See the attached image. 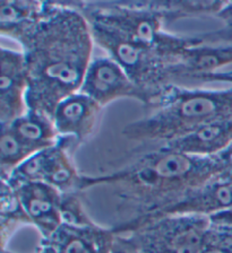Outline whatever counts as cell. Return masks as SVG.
I'll return each mask as SVG.
<instances>
[{
	"mask_svg": "<svg viewBox=\"0 0 232 253\" xmlns=\"http://www.w3.org/2000/svg\"><path fill=\"white\" fill-rule=\"evenodd\" d=\"M230 166L232 146L210 157L154 148L117 172L83 175L80 193L91 188H109L117 201L118 213L124 217L111 227L115 234H119L179 204Z\"/></svg>",
	"mask_w": 232,
	"mask_h": 253,
	"instance_id": "obj_1",
	"label": "cell"
},
{
	"mask_svg": "<svg viewBox=\"0 0 232 253\" xmlns=\"http://www.w3.org/2000/svg\"><path fill=\"white\" fill-rule=\"evenodd\" d=\"M94 45L83 14L70 1H54L48 16L21 44L29 74V111L51 118L64 98L80 92Z\"/></svg>",
	"mask_w": 232,
	"mask_h": 253,
	"instance_id": "obj_2",
	"label": "cell"
},
{
	"mask_svg": "<svg viewBox=\"0 0 232 253\" xmlns=\"http://www.w3.org/2000/svg\"><path fill=\"white\" fill-rule=\"evenodd\" d=\"M152 108L154 111L147 117L124 126L121 133L126 139L164 145L229 116L232 114V87L205 89L171 85Z\"/></svg>",
	"mask_w": 232,
	"mask_h": 253,
	"instance_id": "obj_3",
	"label": "cell"
},
{
	"mask_svg": "<svg viewBox=\"0 0 232 253\" xmlns=\"http://www.w3.org/2000/svg\"><path fill=\"white\" fill-rule=\"evenodd\" d=\"M210 227L208 216L169 215L116 234V240L136 253H198Z\"/></svg>",
	"mask_w": 232,
	"mask_h": 253,
	"instance_id": "obj_4",
	"label": "cell"
},
{
	"mask_svg": "<svg viewBox=\"0 0 232 253\" xmlns=\"http://www.w3.org/2000/svg\"><path fill=\"white\" fill-rule=\"evenodd\" d=\"M89 25L94 44L99 45L140 89L152 97V106L154 105L161 94L172 85L171 62L155 51L137 45L108 27L96 23H89Z\"/></svg>",
	"mask_w": 232,
	"mask_h": 253,
	"instance_id": "obj_5",
	"label": "cell"
},
{
	"mask_svg": "<svg viewBox=\"0 0 232 253\" xmlns=\"http://www.w3.org/2000/svg\"><path fill=\"white\" fill-rule=\"evenodd\" d=\"M73 146L76 148L73 139L60 137L56 145L34 154L1 181L11 187L42 182L57 189L61 195L80 193L83 175L78 173L72 160Z\"/></svg>",
	"mask_w": 232,
	"mask_h": 253,
	"instance_id": "obj_6",
	"label": "cell"
},
{
	"mask_svg": "<svg viewBox=\"0 0 232 253\" xmlns=\"http://www.w3.org/2000/svg\"><path fill=\"white\" fill-rule=\"evenodd\" d=\"M80 92L93 98L102 108L119 98H134L147 108H152L153 104L152 97L108 55L91 61Z\"/></svg>",
	"mask_w": 232,
	"mask_h": 253,
	"instance_id": "obj_7",
	"label": "cell"
},
{
	"mask_svg": "<svg viewBox=\"0 0 232 253\" xmlns=\"http://www.w3.org/2000/svg\"><path fill=\"white\" fill-rule=\"evenodd\" d=\"M0 66V124L2 126L11 124L29 111V74L23 51L1 46Z\"/></svg>",
	"mask_w": 232,
	"mask_h": 253,
	"instance_id": "obj_8",
	"label": "cell"
},
{
	"mask_svg": "<svg viewBox=\"0 0 232 253\" xmlns=\"http://www.w3.org/2000/svg\"><path fill=\"white\" fill-rule=\"evenodd\" d=\"M11 188L29 217L31 225L39 229L42 240L49 239L62 224L61 193L42 182H32Z\"/></svg>",
	"mask_w": 232,
	"mask_h": 253,
	"instance_id": "obj_9",
	"label": "cell"
},
{
	"mask_svg": "<svg viewBox=\"0 0 232 253\" xmlns=\"http://www.w3.org/2000/svg\"><path fill=\"white\" fill-rule=\"evenodd\" d=\"M102 106L81 92L69 95L53 111V126L59 137L70 138L80 146L93 133Z\"/></svg>",
	"mask_w": 232,
	"mask_h": 253,
	"instance_id": "obj_10",
	"label": "cell"
},
{
	"mask_svg": "<svg viewBox=\"0 0 232 253\" xmlns=\"http://www.w3.org/2000/svg\"><path fill=\"white\" fill-rule=\"evenodd\" d=\"M115 239L111 228L96 223L85 226L61 224L49 239L42 240L41 244L50 253H112Z\"/></svg>",
	"mask_w": 232,
	"mask_h": 253,
	"instance_id": "obj_11",
	"label": "cell"
},
{
	"mask_svg": "<svg viewBox=\"0 0 232 253\" xmlns=\"http://www.w3.org/2000/svg\"><path fill=\"white\" fill-rule=\"evenodd\" d=\"M231 146L232 114H229L208 122L187 136L156 146L155 148L172 150L190 156L210 157L226 152Z\"/></svg>",
	"mask_w": 232,
	"mask_h": 253,
	"instance_id": "obj_12",
	"label": "cell"
},
{
	"mask_svg": "<svg viewBox=\"0 0 232 253\" xmlns=\"http://www.w3.org/2000/svg\"><path fill=\"white\" fill-rule=\"evenodd\" d=\"M53 1L35 0H1L0 32L22 44L43 22L52 8Z\"/></svg>",
	"mask_w": 232,
	"mask_h": 253,
	"instance_id": "obj_13",
	"label": "cell"
},
{
	"mask_svg": "<svg viewBox=\"0 0 232 253\" xmlns=\"http://www.w3.org/2000/svg\"><path fill=\"white\" fill-rule=\"evenodd\" d=\"M2 126L9 128L18 140L34 154L56 145L60 138L54 128L52 119L32 111H27L23 117Z\"/></svg>",
	"mask_w": 232,
	"mask_h": 253,
	"instance_id": "obj_14",
	"label": "cell"
},
{
	"mask_svg": "<svg viewBox=\"0 0 232 253\" xmlns=\"http://www.w3.org/2000/svg\"><path fill=\"white\" fill-rule=\"evenodd\" d=\"M1 243L2 250H5L7 241L17 226L31 223L14 189L5 181H1Z\"/></svg>",
	"mask_w": 232,
	"mask_h": 253,
	"instance_id": "obj_15",
	"label": "cell"
},
{
	"mask_svg": "<svg viewBox=\"0 0 232 253\" xmlns=\"http://www.w3.org/2000/svg\"><path fill=\"white\" fill-rule=\"evenodd\" d=\"M78 195L80 193L62 195L60 206L62 224L70 225V226H85V225L95 223L86 212L83 203Z\"/></svg>",
	"mask_w": 232,
	"mask_h": 253,
	"instance_id": "obj_16",
	"label": "cell"
},
{
	"mask_svg": "<svg viewBox=\"0 0 232 253\" xmlns=\"http://www.w3.org/2000/svg\"><path fill=\"white\" fill-rule=\"evenodd\" d=\"M198 253H232V227L211 225Z\"/></svg>",
	"mask_w": 232,
	"mask_h": 253,
	"instance_id": "obj_17",
	"label": "cell"
},
{
	"mask_svg": "<svg viewBox=\"0 0 232 253\" xmlns=\"http://www.w3.org/2000/svg\"><path fill=\"white\" fill-rule=\"evenodd\" d=\"M216 17L223 23L220 30L202 33L205 43L208 44H223V43H232V1H226Z\"/></svg>",
	"mask_w": 232,
	"mask_h": 253,
	"instance_id": "obj_18",
	"label": "cell"
},
{
	"mask_svg": "<svg viewBox=\"0 0 232 253\" xmlns=\"http://www.w3.org/2000/svg\"><path fill=\"white\" fill-rule=\"evenodd\" d=\"M112 253H136V252H134L132 250H129V249L125 248L124 245H121L115 239V244H113V248H112Z\"/></svg>",
	"mask_w": 232,
	"mask_h": 253,
	"instance_id": "obj_19",
	"label": "cell"
},
{
	"mask_svg": "<svg viewBox=\"0 0 232 253\" xmlns=\"http://www.w3.org/2000/svg\"><path fill=\"white\" fill-rule=\"evenodd\" d=\"M2 253H7V252H2ZM38 253H50V251L45 247V245L41 244V245H40V250H39Z\"/></svg>",
	"mask_w": 232,
	"mask_h": 253,
	"instance_id": "obj_20",
	"label": "cell"
}]
</instances>
